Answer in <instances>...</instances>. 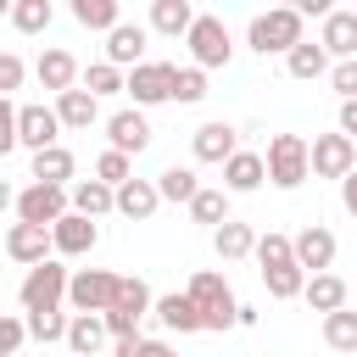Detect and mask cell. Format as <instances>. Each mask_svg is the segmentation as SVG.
Wrapping results in <instances>:
<instances>
[{"label":"cell","mask_w":357,"mask_h":357,"mask_svg":"<svg viewBox=\"0 0 357 357\" xmlns=\"http://www.w3.org/2000/svg\"><path fill=\"white\" fill-rule=\"evenodd\" d=\"M301 39H307V33H301V11H296V6L257 11V17H251V28H245V45H251L257 56H290Z\"/></svg>","instance_id":"1"},{"label":"cell","mask_w":357,"mask_h":357,"mask_svg":"<svg viewBox=\"0 0 357 357\" xmlns=\"http://www.w3.org/2000/svg\"><path fill=\"white\" fill-rule=\"evenodd\" d=\"M184 296L195 301V312H201V329H234V318H240V301H234V290L223 284V273H212V268H195V273H190V284H184Z\"/></svg>","instance_id":"2"},{"label":"cell","mask_w":357,"mask_h":357,"mask_svg":"<svg viewBox=\"0 0 357 357\" xmlns=\"http://www.w3.org/2000/svg\"><path fill=\"white\" fill-rule=\"evenodd\" d=\"M262 162H268V184H279V190H301L312 178V145L301 134H273Z\"/></svg>","instance_id":"3"},{"label":"cell","mask_w":357,"mask_h":357,"mask_svg":"<svg viewBox=\"0 0 357 357\" xmlns=\"http://www.w3.org/2000/svg\"><path fill=\"white\" fill-rule=\"evenodd\" d=\"M67 268L50 257V262H39V268H28L22 273V284H17V301H22V312H56L61 301H67Z\"/></svg>","instance_id":"4"},{"label":"cell","mask_w":357,"mask_h":357,"mask_svg":"<svg viewBox=\"0 0 357 357\" xmlns=\"http://www.w3.org/2000/svg\"><path fill=\"white\" fill-rule=\"evenodd\" d=\"M117 284H123V273H112V268H78V273L67 279V301H73V312L106 318L112 301H117Z\"/></svg>","instance_id":"5"},{"label":"cell","mask_w":357,"mask_h":357,"mask_svg":"<svg viewBox=\"0 0 357 357\" xmlns=\"http://www.w3.org/2000/svg\"><path fill=\"white\" fill-rule=\"evenodd\" d=\"M184 45H190V56H195V67H201V73H206V67H229V56H234V39H229L223 17H206V11H195V22H190Z\"/></svg>","instance_id":"6"},{"label":"cell","mask_w":357,"mask_h":357,"mask_svg":"<svg viewBox=\"0 0 357 357\" xmlns=\"http://www.w3.org/2000/svg\"><path fill=\"white\" fill-rule=\"evenodd\" d=\"M67 212H73V195H67L61 184H28V190H17V223L56 229Z\"/></svg>","instance_id":"7"},{"label":"cell","mask_w":357,"mask_h":357,"mask_svg":"<svg viewBox=\"0 0 357 357\" xmlns=\"http://www.w3.org/2000/svg\"><path fill=\"white\" fill-rule=\"evenodd\" d=\"M17 145H28L33 156L50 151V145H61V117H56V106H45V100L17 106Z\"/></svg>","instance_id":"8"},{"label":"cell","mask_w":357,"mask_h":357,"mask_svg":"<svg viewBox=\"0 0 357 357\" xmlns=\"http://www.w3.org/2000/svg\"><path fill=\"white\" fill-rule=\"evenodd\" d=\"M357 173V139L335 134H312V178H346Z\"/></svg>","instance_id":"9"},{"label":"cell","mask_w":357,"mask_h":357,"mask_svg":"<svg viewBox=\"0 0 357 357\" xmlns=\"http://www.w3.org/2000/svg\"><path fill=\"white\" fill-rule=\"evenodd\" d=\"M123 95L134 100V112L173 100V67H167V61H139V67L128 73V89H123Z\"/></svg>","instance_id":"10"},{"label":"cell","mask_w":357,"mask_h":357,"mask_svg":"<svg viewBox=\"0 0 357 357\" xmlns=\"http://www.w3.org/2000/svg\"><path fill=\"white\" fill-rule=\"evenodd\" d=\"M6 257H11V262H22V268H39V262H50V257H56V240H50V229L11 223V229H6Z\"/></svg>","instance_id":"11"},{"label":"cell","mask_w":357,"mask_h":357,"mask_svg":"<svg viewBox=\"0 0 357 357\" xmlns=\"http://www.w3.org/2000/svg\"><path fill=\"white\" fill-rule=\"evenodd\" d=\"M290 245H296V268H301L307 279H312V273H329V262H335V251H340V245H335V234H329L324 223H307Z\"/></svg>","instance_id":"12"},{"label":"cell","mask_w":357,"mask_h":357,"mask_svg":"<svg viewBox=\"0 0 357 357\" xmlns=\"http://www.w3.org/2000/svg\"><path fill=\"white\" fill-rule=\"evenodd\" d=\"M106 139H112V151H123L128 162L139 156V151H151V123H145V112H112L106 117Z\"/></svg>","instance_id":"13"},{"label":"cell","mask_w":357,"mask_h":357,"mask_svg":"<svg viewBox=\"0 0 357 357\" xmlns=\"http://www.w3.org/2000/svg\"><path fill=\"white\" fill-rule=\"evenodd\" d=\"M190 151H195V162H229L234 151H240V134H234V123H223V117H212V123H201L195 134H190Z\"/></svg>","instance_id":"14"},{"label":"cell","mask_w":357,"mask_h":357,"mask_svg":"<svg viewBox=\"0 0 357 357\" xmlns=\"http://www.w3.org/2000/svg\"><path fill=\"white\" fill-rule=\"evenodd\" d=\"M50 240H56V257H89V251L100 245V223H95V218L67 212V218L50 229Z\"/></svg>","instance_id":"15"},{"label":"cell","mask_w":357,"mask_h":357,"mask_svg":"<svg viewBox=\"0 0 357 357\" xmlns=\"http://www.w3.org/2000/svg\"><path fill=\"white\" fill-rule=\"evenodd\" d=\"M33 78H39L50 95H67V89H78V61H73V50H61V45L39 50V61H33Z\"/></svg>","instance_id":"16"},{"label":"cell","mask_w":357,"mask_h":357,"mask_svg":"<svg viewBox=\"0 0 357 357\" xmlns=\"http://www.w3.org/2000/svg\"><path fill=\"white\" fill-rule=\"evenodd\" d=\"M318 45L329 50V61H357V11H329Z\"/></svg>","instance_id":"17"},{"label":"cell","mask_w":357,"mask_h":357,"mask_svg":"<svg viewBox=\"0 0 357 357\" xmlns=\"http://www.w3.org/2000/svg\"><path fill=\"white\" fill-rule=\"evenodd\" d=\"M106 61H112L117 73H123V67L134 73V67L145 61V28H139V22H117V28L106 33Z\"/></svg>","instance_id":"18"},{"label":"cell","mask_w":357,"mask_h":357,"mask_svg":"<svg viewBox=\"0 0 357 357\" xmlns=\"http://www.w3.org/2000/svg\"><path fill=\"white\" fill-rule=\"evenodd\" d=\"M262 178H268V162H262L257 151H234V156L223 162V190H229V195H251Z\"/></svg>","instance_id":"19"},{"label":"cell","mask_w":357,"mask_h":357,"mask_svg":"<svg viewBox=\"0 0 357 357\" xmlns=\"http://www.w3.org/2000/svg\"><path fill=\"white\" fill-rule=\"evenodd\" d=\"M156 206H162L156 178H128V184L117 190V212H123L128 223H151V218H156Z\"/></svg>","instance_id":"20"},{"label":"cell","mask_w":357,"mask_h":357,"mask_svg":"<svg viewBox=\"0 0 357 357\" xmlns=\"http://www.w3.org/2000/svg\"><path fill=\"white\" fill-rule=\"evenodd\" d=\"M106 340H112V335H106V318L73 312V324H67V357H95Z\"/></svg>","instance_id":"21"},{"label":"cell","mask_w":357,"mask_h":357,"mask_svg":"<svg viewBox=\"0 0 357 357\" xmlns=\"http://www.w3.org/2000/svg\"><path fill=\"white\" fill-rule=\"evenodd\" d=\"M329 67H335V61H329V50H324L318 39H301V45L284 56V73H290V78H301V84H312V78H329Z\"/></svg>","instance_id":"22"},{"label":"cell","mask_w":357,"mask_h":357,"mask_svg":"<svg viewBox=\"0 0 357 357\" xmlns=\"http://www.w3.org/2000/svg\"><path fill=\"white\" fill-rule=\"evenodd\" d=\"M67 195H73V212H78V218H106V212H117V190L100 184V178H78Z\"/></svg>","instance_id":"23"},{"label":"cell","mask_w":357,"mask_h":357,"mask_svg":"<svg viewBox=\"0 0 357 357\" xmlns=\"http://www.w3.org/2000/svg\"><path fill=\"white\" fill-rule=\"evenodd\" d=\"M212 251H218L223 262H240V257H251V251H257V229H251V223H240V218H229L223 229H212Z\"/></svg>","instance_id":"24"},{"label":"cell","mask_w":357,"mask_h":357,"mask_svg":"<svg viewBox=\"0 0 357 357\" xmlns=\"http://www.w3.org/2000/svg\"><path fill=\"white\" fill-rule=\"evenodd\" d=\"M301 301H307L312 312H324V318H329V312H340V307H346V279H340V273H312V279H307V290H301Z\"/></svg>","instance_id":"25"},{"label":"cell","mask_w":357,"mask_h":357,"mask_svg":"<svg viewBox=\"0 0 357 357\" xmlns=\"http://www.w3.org/2000/svg\"><path fill=\"white\" fill-rule=\"evenodd\" d=\"M156 318H162V329H178V335H201V312H195V301L190 296H156V307H151Z\"/></svg>","instance_id":"26"},{"label":"cell","mask_w":357,"mask_h":357,"mask_svg":"<svg viewBox=\"0 0 357 357\" xmlns=\"http://www.w3.org/2000/svg\"><path fill=\"white\" fill-rule=\"evenodd\" d=\"M56 117H61V128H89L95 117H100V100L78 84V89H67V95H56Z\"/></svg>","instance_id":"27"},{"label":"cell","mask_w":357,"mask_h":357,"mask_svg":"<svg viewBox=\"0 0 357 357\" xmlns=\"http://www.w3.org/2000/svg\"><path fill=\"white\" fill-rule=\"evenodd\" d=\"M73 22L78 28H95V33H112L123 22V6L117 0H73Z\"/></svg>","instance_id":"28"},{"label":"cell","mask_w":357,"mask_h":357,"mask_svg":"<svg viewBox=\"0 0 357 357\" xmlns=\"http://www.w3.org/2000/svg\"><path fill=\"white\" fill-rule=\"evenodd\" d=\"M190 22H195L190 0H151V28H156V33L178 39V33H190Z\"/></svg>","instance_id":"29"},{"label":"cell","mask_w":357,"mask_h":357,"mask_svg":"<svg viewBox=\"0 0 357 357\" xmlns=\"http://www.w3.org/2000/svg\"><path fill=\"white\" fill-rule=\"evenodd\" d=\"M73 167H78V162H73V151H67V145H50V151H39V156H33V184H61V190H67Z\"/></svg>","instance_id":"30"},{"label":"cell","mask_w":357,"mask_h":357,"mask_svg":"<svg viewBox=\"0 0 357 357\" xmlns=\"http://www.w3.org/2000/svg\"><path fill=\"white\" fill-rule=\"evenodd\" d=\"M156 195H162V201H173V206H178V201L190 206V201L201 195V178H195V167H167V173H156Z\"/></svg>","instance_id":"31"},{"label":"cell","mask_w":357,"mask_h":357,"mask_svg":"<svg viewBox=\"0 0 357 357\" xmlns=\"http://www.w3.org/2000/svg\"><path fill=\"white\" fill-rule=\"evenodd\" d=\"M151 307H156V296H151V284H145V279H123V284H117L112 312H123V318H134V324H139Z\"/></svg>","instance_id":"32"},{"label":"cell","mask_w":357,"mask_h":357,"mask_svg":"<svg viewBox=\"0 0 357 357\" xmlns=\"http://www.w3.org/2000/svg\"><path fill=\"white\" fill-rule=\"evenodd\" d=\"M190 218L206 223V229H223V223H229V190H206V184H201V195L190 201Z\"/></svg>","instance_id":"33"},{"label":"cell","mask_w":357,"mask_h":357,"mask_svg":"<svg viewBox=\"0 0 357 357\" xmlns=\"http://www.w3.org/2000/svg\"><path fill=\"white\" fill-rule=\"evenodd\" d=\"M262 284H268L273 301H296V296L307 290V273H301L296 262H284V268H262Z\"/></svg>","instance_id":"34"},{"label":"cell","mask_w":357,"mask_h":357,"mask_svg":"<svg viewBox=\"0 0 357 357\" xmlns=\"http://www.w3.org/2000/svg\"><path fill=\"white\" fill-rule=\"evenodd\" d=\"M324 346L329 351H357V312L351 307H340V312L324 318Z\"/></svg>","instance_id":"35"},{"label":"cell","mask_w":357,"mask_h":357,"mask_svg":"<svg viewBox=\"0 0 357 357\" xmlns=\"http://www.w3.org/2000/svg\"><path fill=\"white\" fill-rule=\"evenodd\" d=\"M84 89H89L95 100H106V95H123V89H128V73H117L112 61H95V67H84Z\"/></svg>","instance_id":"36"},{"label":"cell","mask_w":357,"mask_h":357,"mask_svg":"<svg viewBox=\"0 0 357 357\" xmlns=\"http://www.w3.org/2000/svg\"><path fill=\"white\" fill-rule=\"evenodd\" d=\"M22 324H28V335H33L39 346H56V340L67 346V324H73V318H67V312L56 307V312H28Z\"/></svg>","instance_id":"37"},{"label":"cell","mask_w":357,"mask_h":357,"mask_svg":"<svg viewBox=\"0 0 357 357\" xmlns=\"http://www.w3.org/2000/svg\"><path fill=\"white\" fill-rule=\"evenodd\" d=\"M262 268H284V262H296V245H290V234H279V229H268V234H257V251H251Z\"/></svg>","instance_id":"38"},{"label":"cell","mask_w":357,"mask_h":357,"mask_svg":"<svg viewBox=\"0 0 357 357\" xmlns=\"http://www.w3.org/2000/svg\"><path fill=\"white\" fill-rule=\"evenodd\" d=\"M50 0H17L11 6V22H17V33H45L50 28Z\"/></svg>","instance_id":"39"},{"label":"cell","mask_w":357,"mask_h":357,"mask_svg":"<svg viewBox=\"0 0 357 357\" xmlns=\"http://www.w3.org/2000/svg\"><path fill=\"white\" fill-rule=\"evenodd\" d=\"M173 100L178 106H195V100H206V73L190 61V67H173Z\"/></svg>","instance_id":"40"},{"label":"cell","mask_w":357,"mask_h":357,"mask_svg":"<svg viewBox=\"0 0 357 357\" xmlns=\"http://www.w3.org/2000/svg\"><path fill=\"white\" fill-rule=\"evenodd\" d=\"M95 178L112 184V190H123V184L134 178V162H128L123 151H100V156H95Z\"/></svg>","instance_id":"41"},{"label":"cell","mask_w":357,"mask_h":357,"mask_svg":"<svg viewBox=\"0 0 357 357\" xmlns=\"http://www.w3.org/2000/svg\"><path fill=\"white\" fill-rule=\"evenodd\" d=\"M112 357H178L167 340H145V335H134V340H112Z\"/></svg>","instance_id":"42"},{"label":"cell","mask_w":357,"mask_h":357,"mask_svg":"<svg viewBox=\"0 0 357 357\" xmlns=\"http://www.w3.org/2000/svg\"><path fill=\"white\" fill-rule=\"evenodd\" d=\"M329 89H335L340 100H357V61H335V67H329Z\"/></svg>","instance_id":"43"},{"label":"cell","mask_w":357,"mask_h":357,"mask_svg":"<svg viewBox=\"0 0 357 357\" xmlns=\"http://www.w3.org/2000/svg\"><path fill=\"white\" fill-rule=\"evenodd\" d=\"M22 78H28V67H22V56H11V50H0V95L11 100V89H22Z\"/></svg>","instance_id":"44"},{"label":"cell","mask_w":357,"mask_h":357,"mask_svg":"<svg viewBox=\"0 0 357 357\" xmlns=\"http://www.w3.org/2000/svg\"><path fill=\"white\" fill-rule=\"evenodd\" d=\"M28 340V324L22 318H11V312H0V357H17V346Z\"/></svg>","instance_id":"45"},{"label":"cell","mask_w":357,"mask_h":357,"mask_svg":"<svg viewBox=\"0 0 357 357\" xmlns=\"http://www.w3.org/2000/svg\"><path fill=\"white\" fill-rule=\"evenodd\" d=\"M11 151H17V106L0 95V162H6Z\"/></svg>","instance_id":"46"},{"label":"cell","mask_w":357,"mask_h":357,"mask_svg":"<svg viewBox=\"0 0 357 357\" xmlns=\"http://www.w3.org/2000/svg\"><path fill=\"white\" fill-rule=\"evenodd\" d=\"M340 134L357 139V100H340Z\"/></svg>","instance_id":"47"},{"label":"cell","mask_w":357,"mask_h":357,"mask_svg":"<svg viewBox=\"0 0 357 357\" xmlns=\"http://www.w3.org/2000/svg\"><path fill=\"white\" fill-rule=\"evenodd\" d=\"M340 206L357 218V173H346V178H340Z\"/></svg>","instance_id":"48"},{"label":"cell","mask_w":357,"mask_h":357,"mask_svg":"<svg viewBox=\"0 0 357 357\" xmlns=\"http://www.w3.org/2000/svg\"><path fill=\"white\" fill-rule=\"evenodd\" d=\"M6 206H17V190H11L6 178H0V212H6Z\"/></svg>","instance_id":"49"},{"label":"cell","mask_w":357,"mask_h":357,"mask_svg":"<svg viewBox=\"0 0 357 357\" xmlns=\"http://www.w3.org/2000/svg\"><path fill=\"white\" fill-rule=\"evenodd\" d=\"M0 17H11V0H0Z\"/></svg>","instance_id":"50"},{"label":"cell","mask_w":357,"mask_h":357,"mask_svg":"<svg viewBox=\"0 0 357 357\" xmlns=\"http://www.w3.org/2000/svg\"><path fill=\"white\" fill-rule=\"evenodd\" d=\"M351 11H357V6H351Z\"/></svg>","instance_id":"51"}]
</instances>
